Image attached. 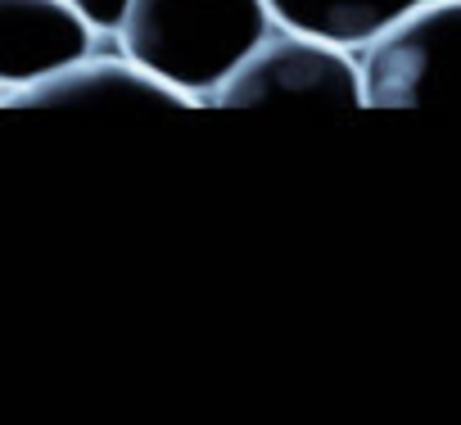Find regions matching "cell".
<instances>
[{
    "instance_id": "cell-1",
    "label": "cell",
    "mask_w": 461,
    "mask_h": 425,
    "mask_svg": "<svg viewBox=\"0 0 461 425\" xmlns=\"http://www.w3.org/2000/svg\"><path fill=\"white\" fill-rule=\"evenodd\" d=\"M272 28L267 0H136L118 50L190 104H203Z\"/></svg>"
},
{
    "instance_id": "cell-2",
    "label": "cell",
    "mask_w": 461,
    "mask_h": 425,
    "mask_svg": "<svg viewBox=\"0 0 461 425\" xmlns=\"http://www.w3.org/2000/svg\"><path fill=\"white\" fill-rule=\"evenodd\" d=\"M203 109H366L357 50L276 23Z\"/></svg>"
},
{
    "instance_id": "cell-3",
    "label": "cell",
    "mask_w": 461,
    "mask_h": 425,
    "mask_svg": "<svg viewBox=\"0 0 461 425\" xmlns=\"http://www.w3.org/2000/svg\"><path fill=\"white\" fill-rule=\"evenodd\" d=\"M366 109L461 104V0H420L357 50Z\"/></svg>"
},
{
    "instance_id": "cell-4",
    "label": "cell",
    "mask_w": 461,
    "mask_h": 425,
    "mask_svg": "<svg viewBox=\"0 0 461 425\" xmlns=\"http://www.w3.org/2000/svg\"><path fill=\"white\" fill-rule=\"evenodd\" d=\"M5 109H41V113H176L194 109L181 91L140 68L127 50H91L59 73L0 100Z\"/></svg>"
},
{
    "instance_id": "cell-5",
    "label": "cell",
    "mask_w": 461,
    "mask_h": 425,
    "mask_svg": "<svg viewBox=\"0 0 461 425\" xmlns=\"http://www.w3.org/2000/svg\"><path fill=\"white\" fill-rule=\"evenodd\" d=\"M100 37L68 0H0V100L91 55Z\"/></svg>"
},
{
    "instance_id": "cell-6",
    "label": "cell",
    "mask_w": 461,
    "mask_h": 425,
    "mask_svg": "<svg viewBox=\"0 0 461 425\" xmlns=\"http://www.w3.org/2000/svg\"><path fill=\"white\" fill-rule=\"evenodd\" d=\"M276 23L303 28L312 37H326L335 46L362 50L371 37H380L389 23H398L420 0H267Z\"/></svg>"
},
{
    "instance_id": "cell-7",
    "label": "cell",
    "mask_w": 461,
    "mask_h": 425,
    "mask_svg": "<svg viewBox=\"0 0 461 425\" xmlns=\"http://www.w3.org/2000/svg\"><path fill=\"white\" fill-rule=\"evenodd\" d=\"M68 5L82 14V23L104 41H118V32H122V23H127V14H131V5L136 0H68Z\"/></svg>"
}]
</instances>
